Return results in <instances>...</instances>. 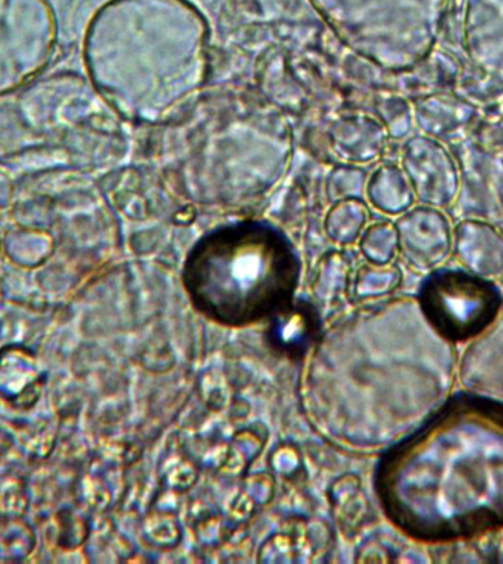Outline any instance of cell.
<instances>
[{
  "mask_svg": "<svg viewBox=\"0 0 503 564\" xmlns=\"http://www.w3.org/2000/svg\"><path fill=\"white\" fill-rule=\"evenodd\" d=\"M453 249L468 272L485 280L503 273V236L493 225L465 220L454 228Z\"/></svg>",
  "mask_w": 503,
  "mask_h": 564,
  "instance_id": "obj_9",
  "label": "cell"
},
{
  "mask_svg": "<svg viewBox=\"0 0 503 564\" xmlns=\"http://www.w3.org/2000/svg\"><path fill=\"white\" fill-rule=\"evenodd\" d=\"M406 171L415 193L427 206L445 209L457 200L459 171L443 144L430 139H417L406 150Z\"/></svg>",
  "mask_w": 503,
  "mask_h": 564,
  "instance_id": "obj_6",
  "label": "cell"
},
{
  "mask_svg": "<svg viewBox=\"0 0 503 564\" xmlns=\"http://www.w3.org/2000/svg\"><path fill=\"white\" fill-rule=\"evenodd\" d=\"M352 42L388 64H417L431 52L449 0H312Z\"/></svg>",
  "mask_w": 503,
  "mask_h": 564,
  "instance_id": "obj_3",
  "label": "cell"
},
{
  "mask_svg": "<svg viewBox=\"0 0 503 564\" xmlns=\"http://www.w3.org/2000/svg\"><path fill=\"white\" fill-rule=\"evenodd\" d=\"M462 39L477 68L503 77V0H467Z\"/></svg>",
  "mask_w": 503,
  "mask_h": 564,
  "instance_id": "obj_8",
  "label": "cell"
},
{
  "mask_svg": "<svg viewBox=\"0 0 503 564\" xmlns=\"http://www.w3.org/2000/svg\"><path fill=\"white\" fill-rule=\"evenodd\" d=\"M375 491L387 519L415 541L503 529V401L450 397L383 454Z\"/></svg>",
  "mask_w": 503,
  "mask_h": 564,
  "instance_id": "obj_1",
  "label": "cell"
},
{
  "mask_svg": "<svg viewBox=\"0 0 503 564\" xmlns=\"http://www.w3.org/2000/svg\"><path fill=\"white\" fill-rule=\"evenodd\" d=\"M55 43L56 18L49 0H0V96L39 74Z\"/></svg>",
  "mask_w": 503,
  "mask_h": 564,
  "instance_id": "obj_5",
  "label": "cell"
},
{
  "mask_svg": "<svg viewBox=\"0 0 503 564\" xmlns=\"http://www.w3.org/2000/svg\"><path fill=\"white\" fill-rule=\"evenodd\" d=\"M399 232L406 260L419 271L439 268L453 249L452 227L437 207H419L405 216Z\"/></svg>",
  "mask_w": 503,
  "mask_h": 564,
  "instance_id": "obj_7",
  "label": "cell"
},
{
  "mask_svg": "<svg viewBox=\"0 0 503 564\" xmlns=\"http://www.w3.org/2000/svg\"><path fill=\"white\" fill-rule=\"evenodd\" d=\"M418 306L428 324L449 343L471 341L492 328L503 297L492 281L468 271H437L419 291Z\"/></svg>",
  "mask_w": 503,
  "mask_h": 564,
  "instance_id": "obj_4",
  "label": "cell"
},
{
  "mask_svg": "<svg viewBox=\"0 0 503 564\" xmlns=\"http://www.w3.org/2000/svg\"><path fill=\"white\" fill-rule=\"evenodd\" d=\"M183 282L207 319L246 328L287 311L298 289L299 259L269 225H229L197 241L185 260Z\"/></svg>",
  "mask_w": 503,
  "mask_h": 564,
  "instance_id": "obj_2",
  "label": "cell"
}]
</instances>
